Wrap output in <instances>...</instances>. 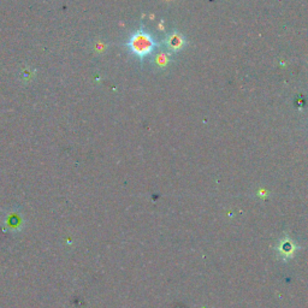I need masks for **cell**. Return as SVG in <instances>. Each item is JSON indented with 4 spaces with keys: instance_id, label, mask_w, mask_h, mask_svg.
I'll return each instance as SVG.
<instances>
[{
    "instance_id": "obj_1",
    "label": "cell",
    "mask_w": 308,
    "mask_h": 308,
    "mask_svg": "<svg viewBox=\"0 0 308 308\" xmlns=\"http://www.w3.org/2000/svg\"><path fill=\"white\" fill-rule=\"evenodd\" d=\"M128 47L131 53L140 59H143L153 53L157 42L151 34L143 29H140L131 35L128 41Z\"/></svg>"
},
{
    "instance_id": "obj_2",
    "label": "cell",
    "mask_w": 308,
    "mask_h": 308,
    "mask_svg": "<svg viewBox=\"0 0 308 308\" xmlns=\"http://www.w3.org/2000/svg\"><path fill=\"white\" fill-rule=\"evenodd\" d=\"M186 43H187L186 37H184L180 31H176V30L171 31V33H170L165 39V45L169 48V51H171V52L181 51V49L184 48Z\"/></svg>"
},
{
    "instance_id": "obj_3",
    "label": "cell",
    "mask_w": 308,
    "mask_h": 308,
    "mask_svg": "<svg viewBox=\"0 0 308 308\" xmlns=\"http://www.w3.org/2000/svg\"><path fill=\"white\" fill-rule=\"evenodd\" d=\"M169 61H170L169 55L166 53H164V52H161V53L158 54L157 58H155V64L161 67H165L166 65H168Z\"/></svg>"
}]
</instances>
